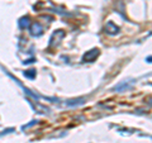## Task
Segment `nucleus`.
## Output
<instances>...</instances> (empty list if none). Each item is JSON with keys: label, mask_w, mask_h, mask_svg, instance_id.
Here are the masks:
<instances>
[{"label": "nucleus", "mask_w": 152, "mask_h": 143, "mask_svg": "<svg viewBox=\"0 0 152 143\" xmlns=\"http://www.w3.org/2000/svg\"><path fill=\"white\" fill-rule=\"evenodd\" d=\"M29 33L33 37H39L43 33V28H42V26L38 22H34L29 26Z\"/></svg>", "instance_id": "1"}, {"label": "nucleus", "mask_w": 152, "mask_h": 143, "mask_svg": "<svg viewBox=\"0 0 152 143\" xmlns=\"http://www.w3.org/2000/svg\"><path fill=\"white\" fill-rule=\"evenodd\" d=\"M98 56H99V50L98 48H93V50H90L89 52H86V53L83 56V61L84 62H93Z\"/></svg>", "instance_id": "2"}, {"label": "nucleus", "mask_w": 152, "mask_h": 143, "mask_svg": "<svg viewBox=\"0 0 152 143\" xmlns=\"http://www.w3.org/2000/svg\"><path fill=\"white\" fill-rule=\"evenodd\" d=\"M105 31H107L108 34H112L113 36V34H117V33L119 32V28L114 24L113 22H108L107 26H105Z\"/></svg>", "instance_id": "3"}, {"label": "nucleus", "mask_w": 152, "mask_h": 143, "mask_svg": "<svg viewBox=\"0 0 152 143\" xmlns=\"http://www.w3.org/2000/svg\"><path fill=\"white\" fill-rule=\"evenodd\" d=\"M65 37V33H64V31H56L55 33H53V34H52V37H51V43H52V42H53L55 39H56V42H55V43L57 45V43H58V41L61 39V38H64Z\"/></svg>", "instance_id": "4"}, {"label": "nucleus", "mask_w": 152, "mask_h": 143, "mask_svg": "<svg viewBox=\"0 0 152 143\" xmlns=\"http://www.w3.org/2000/svg\"><path fill=\"white\" fill-rule=\"evenodd\" d=\"M31 23H29V17H23L19 19V27L22 28V29H24V28H29Z\"/></svg>", "instance_id": "5"}, {"label": "nucleus", "mask_w": 152, "mask_h": 143, "mask_svg": "<svg viewBox=\"0 0 152 143\" xmlns=\"http://www.w3.org/2000/svg\"><path fill=\"white\" fill-rule=\"evenodd\" d=\"M24 76L28 77V79H34L36 77V71L34 70H28V71L24 72Z\"/></svg>", "instance_id": "6"}, {"label": "nucleus", "mask_w": 152, "mask_h": 143, "mask_svg": "<svg viewBox=\"0 0 152 143\" xmlns=\"http://www.w3.org/2000/svg\"><path fill=\"white\" fill-rule=\"evenodd\" d=\"M146 61H147V62H150V63H152V56L151 57H147Z\"/></svg>", "instance_id": "7"}]
</instances>
